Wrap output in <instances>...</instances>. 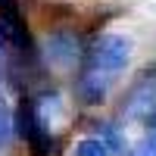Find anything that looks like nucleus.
Listing matches in <instances>:
<instances>
[{
	"label": "nucleus",
	"instance_id": "obj_1",
	"mask_svg": "<svg viewBox=\"0 0 156 156\" xmlns=\"http://www.w3.org/2000/svg\"><path fill=\"white\" fill-rule=\"evenodd\" d=\"M131 62V41L125 34H100L81 53V72L75 81V97L84 106H100L109 97L112 84Z\"/></svg>",
	"mask_w": 156,
	"mask_h": 156
},
{
	"label": "nucleus",
	"instance_id": "obj_2",
	"mask_svg": "<svg viewBox=\"0 0 156 156\" xmlns=\"http://www.w3.org/2000/svg\"><path fill=\"white\" fill-rule=\"evenodd\" d=\"M153 109H156V66L147 69L140 78H134V84L128 87L122 100V115L131 122H147Z\"/></svg>",
	"mask_w": 156,
	"mask_h": 156
},
{
	"label": "nucleus",
	"instance_id": "obj_3",
	"mask_svg": "<svg viewBox=\"0 0 156 156\" xmlns=\"http://www.w3.org/2000/svg\"><path fill=\"white\" fill-rule=\"evenodd\" d=\"M81 44H78V37L72 31H53V34H47V41H44V56L53 62L56 69H72L81 62Z\"/></svg>",
	"mask_w": 156,
	"mask_h": 156
},
{
	"label": "nucleus",
	"instance_id": "obj_4",
	"mask_svg": "<svg viewBox=\"0 0 156 156\" xmlns=\"http://www.w3.org/2000/svg\"><path fill=\"white\" fill-rule=\"evenodd\" d=\"M72 156H112V150L103 144V137H81L72 147Z\"/></svg>",
	"mask_w": 156,
	"mask_h": 156
},
{
	"label": "nucleus",
	"instance_id": "obj_5",
	"mask_svg": "<svg viewBox=\"0 0 156 156\" xmlns=\"http://www.w3.org/2000/svg\"><path fill=\"white\" fill-rule=\"evenodd\" d=\"M97 137H103V144H106L109 150H112V156H125V150H128V144H125V137L119 134V128L115 125H100V134Z\"/></svg>",
	"mask_w": 156,
	"mask_h": 156
},
{
	"label": "nucleus",
	"instance_id": "obj_6",
	"mask_svg": "<svg viewBox=\"0 0 156 156\" xmlns=\"http://www.w3.org/2000/svg\"><path fill=\"white\" fill-rule=\"evenodd\" d=\"M128 156H156V131H147V134L131 147Z\"/></svg>",
	"mask_w": 156,
	"mask_h": 156
},
{
	"label": "nucleus",
	"instance_id": "obj_7",
	"mask_svg": "<svg viewBox=\"0 0 156 156\" xmlns=\"http://www.w3.org/2000/svg\"><path fill=\"white\" fill-rule=\"evenodd\" d=\"M9 134H12V115H9V109L3 103H0V147H6Z\"/></svg>",
	"mask_w": 156,
	"mask_h": 156
},
{
	"label": "nucleus",
	"instance_id": "obj_8",
	"mask_svg": "<svg viewBox=\"0 0 156 156\" xmlns=\"http://www.w3.org/2000/svg\"><path fill=\"white\" fill-rule=\"evenodd\" d=\"M147 125H150V128H153V131H156V109H153V112L147 115Z\"/></svg>",
	"mask_w": 156,
	"mask_h": 156
}]
</instances>
